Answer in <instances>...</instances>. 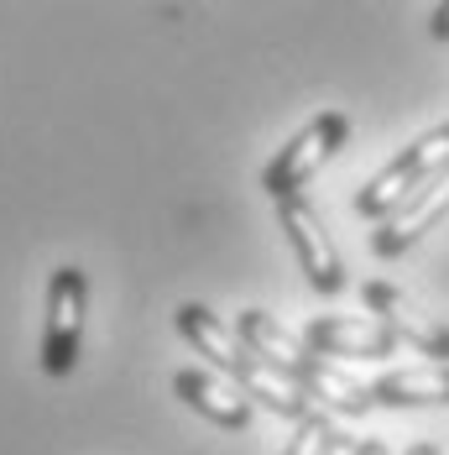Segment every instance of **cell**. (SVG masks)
<instances>
[{
  "mask_svg": "<svg viewBox=\"0 0 449 455\" xmlns=\"http://www.w3.org/2000/svg\"><path fill=\"white\" fill-rule=\"evenodd\" d=\"M351 451H356V440L345 435V440H340V445H335V451H329V455H351Z\"/></svg>",
  "mask_w": 449,
  "mask_h": 455,
  "instance_id": "obj_15",
  "label": "cell"
},
{
  "mask_svg": "<svg viewBox=\"0 0 449 455\" xmlns=\"http://www.w3.org/2000/svg\"><path fill=\"white\" fill-rule=\"evenodd\" d=\"M84 309H90V277L79 267H58L47 277V319H43V371L68 377L84 346Z\"/></svg>",
  "mask_w": 449,
  "mask_h": 455,
  "instance_id": "obj_5",
  "label": "cell"
},
{
  "mask_svg": "<svg viewBox=\"0 0 449 455\" xmlns=\"http://www.w3.org/2000/svg\"><path fill=\"white\" fill-rule=\"evenodd\" d=\"M445 215H449V173H445V179H434L429 188H418L403 210H392L382 226L371 230V257H382V262L403 257L407 246H413L418 235H429Z\"/></svg>",
  "mask_w": 449,
  "mask_h": 455,
  "instance_id": "obj_8",
  "label": "cell"
},
{
  "mask_svg": "<svg viewBox=\"0 0 449 455\" xmlns=\"http://www.w3.org/2000/svg\"><path fill=\"white\" fill-rule=\"evenodd\" d=\"M360 304L371 309V319H382L403 346H413L418 356H434L439 366H449V324L434 319L423 304H413L403 288L371 277V283H360Z\"/></svg>",
  "mask_w": 449,
  "mask_h": 455,
  "instance_id": "obj_6",
  "label": "cell"
},
{
  "mask_svg": "<svg viewBox=\"0 0 449 455\" xmlns=\"http://www.w3.org/2000/svg\"><path fill=\"white\" fill-rule=\"evenodd\" d=\"M173 319H178L183 340H188L199 356H209V362L220 366L224 377L246 393V398H262L272 413H282V419H293V424H303V419L314 413V398H309L288 371H277L267 356H256V351H251L230 324H220L204 304H183Z\"/></svg>",
  "mask_w": 449,
  "mask_h": 455,
  "instance_id": "obj_1",
  "label": "cell"
},
{
  "mask_svg": "<svg viewBox=\"0 0 449 455\" xmlns=\"http://www.w3.org/2000/svg\"><path fill=\"white\" fill-rule=\"evenodd\" d=\"M340 440H345V435L329 424V413H309V419L293 429V440H288V451L282 455H329Z\"/></svg>",
  "mask_w": 449,
  "mask_h": 455,
  "instance_id": "obj_12",
  "label": "cell"
},
{
  "mask_svg": "<svg viewBox=\"0 0 449 455\" xmlns=\"http://www.w3.org/2000/svg\"><path fill=\"white\" fill-rule=\"evenodd\" d=\"M277 226H282L293 257H298V267H303V277L314 283L319 293H340V288H345V262H340L329 230H324V220H319V210L303 199V194H293V199L277 204Z\"/></svg>",
  "mask_w": 449,
  "mask_h": 455,
  "instance_id": "obj_7",
  "label": "cell"
},
{
  "mask_svg": "<svg viewBox=\"0 0 449 455\" xmlns=\"http://www.w3.org/2000/svg\"><path fill=\"white\" fill-rule=\"evenodd\" d=\"M407 455H439V451H434V445H423V440H418V445H407Z\"/></svg>",
  "mask_w": 449,
  "mask_h": 455,
  "instance_id": "obj_16",
  "label": "cell"
},
{
  "mask_svg": "<svg viewBox=\"0 0 449 455\" xmlns=\"http://www.w3.org/2000/svg\"><path fill=\"white\" fill-rule=\"evenodd\" d=\"M235 335H240L256 356H267L277 371H288L309 398H324L329 409H340V413H371V409H376V403H371V387H360L356 377H345L329 356L309 351V346H303V335L282 330L267 309H240Z\"/></svg>",
  "mask_w": 449,
  "mask_h": 455,
  "instance_id": "obj_2",
  "label": "cell"
},
{
  "mask_svg": "<svg viewBox=\"0 0 449 455\" xmlns=\"http://www.w3.org/2000/svg\"><path fill=\"white\" fill-rule=\"evenodd\" d=\"M351 455H392V451H387L382 440H356V451H351Z\"/></svg>",
  "mask_w": 449,
  "mask_h": 455,
  "instance_id": "obj_14",
  "label": "cell"
},
{
  "mask_svg": "<svg viewBox=\"0 0 449 455\" xmlns=\"http://www.w3.org/2000/svg\"><path fill=\"white\" fill-rule=\"evenodd\" d=\"M445 173H449V121L445 126H434V132H423V137L413 141L407 152H398L376 179L360 183L356 215H366V220L382 226L392 210H403L418 188H429V183L445 179Z\"/></svg>",
  "mask_w": 449,
  "mask_h": 455,
  "instance_id": "obj_3",
  "label": "cell"
},
{
  "mask_svg": "<svg viewBox=\"0 0 449 455\" xmlns=\"http://www.w3.org/2000/svg\"><path fill=\"white\" fill-rule=\"evenodd\" d=\"M173 393H178L193 413H204L209 424H220V429H246V424H251V398H246L235 382L215 377V371L183 366L178 377H173Z\"/></svg>",
  "mask_w": 449,
  "mask_h": 455,
  "instance_id": "obj_10",
  "label": "cell"
},
{
  "mask_svg": "<svg viewBox=\"0 0 449 455\" xmlns=\"http://www.w3.org/2000/svg\"><path fill=\"white\" fill-rule=\"evenodd\" d=\"M434 37L449 43V5H434Z\"/></svg>",
  "mask_w": 449,
  "mask_h": 455,
  "instance_id": "obj_13",
  "label": "cell"
},
{
  "mask_svg": "<svg viewBox=\"0 0 449 455\" xmlns=\"http://www.w3.org/2000/svg\"><path fill=\"white\" fill-rule=\"evenodd\" d=\"M303 346L319 356H398V335L382 324V319H309L303 324Z\"/></svg>",
  "mask_w": 449,
  "mask_h": 455,
  "instance_id": "obj_9",
  "label": "cell"
},
{
  "mask_svg": "<svg viewBox=\"0 0 449 455\" xmlns=\"http://www.w3.org/2000/svg\"><path fill=\"white\" fill-rule=\"evenodd\" d=\"M371 403L382 409H429V403H449V366H398L387 377L371 382Z\"/></svg>",
  "mask_w": 449,
  "mask_h": 455,
  "instance_id": "obj_11",
  "label": "cell"
},
{
  "mask_svg": "<svg viewBox=\"0 0 449 455\" xmlns=\"http://www.w3.org/2000/svg\"><path fill=\"white\" fill-rule=\"evenodd\" d=\"M345 137H351V116H340V110H319L314 121H309V126H303V132H298V137L288 141L267 168H262V188H267L277 204L293 199V194H303V183L314 179L319 168L345 147Z\"/></svg>",
  "mask_w": 449,
  "mask_h": 455,
  "instance_id": "obj_4",
  "label": "cell"
}]
</instances>
